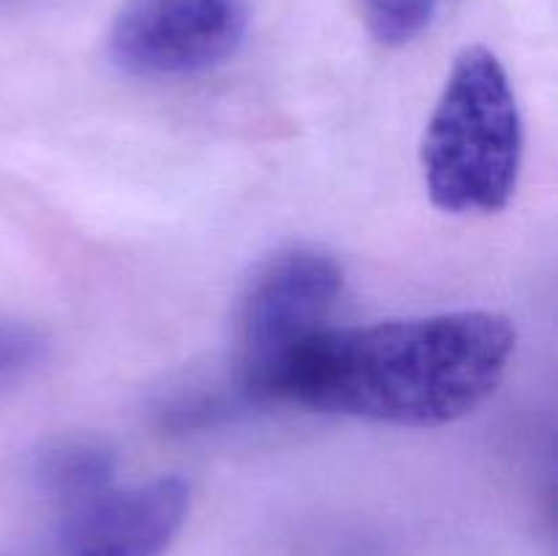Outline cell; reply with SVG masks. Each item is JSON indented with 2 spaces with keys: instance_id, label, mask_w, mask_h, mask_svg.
<instances>
[{
  "instance_id": "obj_1",
  "label": "cell",
  "mask_w": 558,
  "mask_h": 556,
  "mask_svg": "<svg viewBox=\"0 0 558 556\" xmlns=\"http://www.w3.org/2000/svg\"><path fill=\"white\" fill-rule=\"evenodd\" d=\"M512 352L515 327L494 311L330 325L276 371L262 401L430 428L474 412Z\"/></svg>"
},
{
  "instance_id": "obj_2",
  "label": "cell",
  "mask_w": 558,
  "mask_h": 556,
  "mask_svg": "<svg viewBox=\"0 0 558 556\" xmlns=\"http://www.w3.org/2000/svg\"><path fill=\"white\" fill-rule=\"evenodd\" d=\"M420 158L430 200L441 210L496 213L512 200L523 120L510 76L488 47H466L456 58Z\"/></svg>"
},
{
  "instance_id": "obj_3",
  "label": "cell",
  "mask_w": 558,
  "mask_h": 556,
  "mask_svg": "<svg viewBox=\"0 0 558 556\" xmlns=\"http://www.w3.org/2000/svg\"><path fill=\"white\" fill-rule=\"evenodd\" d=\"M343 281L341 262L316 245H289L256 267L234 325L238 374L251 398L262 401L276 371L330 327Z\"/></svg>"
},
{
  "instance_id": "obj_4",
  "label": "cell",
  "mask_w": 558,
  "mask_h": 556,
  "mask_svg": "<svg viewBox=\"0 0 558 556\" xmlns=\"http://www.w3.org/2000/svg\"><path fill=\"white\" fill-rule=\"evenodd\" d=\"M248 31L243 0H125L109 27V58L120 71L174 80L218 69Z\"/></svg>"
},
{
  "instance_id": "obj_5",
  "label": "cell",
  "mask_w": 558,
  "mask_h": 556,
  "mask_svg": "<svg viewBox=\"0 0 558 556\" xmlns=\"http://www.w3.org/2000/svg\"><path fill=\"white\" fill-rule=\"evenodd\" d=\"M191 488L183 478H156L107 488L58 510L38 540L0 556H163L183 529Z\"/></svg>"
},
{
  "instance_id": "obj_6",
  "label": "cell",
  "mask_w": 558,
  "mask_h": 556,
  "mask_svg": "<svg viewBox=\"0 0 558 556\" xmlns=\"http://www.w3.org/2000/svg\"><path fill=\"white\" fill-rule=\"evenodd\" d=\"M118 456L98 436H60L38 447L31 478L38 494L58 510L93 499L114 485Z\"/></svg>"
},
{
  "instance_id": "obj_7",
  "label": "cell",
  "mask_w": 558,
  "mask_h": 556,
  "mask_svg": "<svg viewBox=\"0 0 558 556\" xmlns=\"http://www.w3.org/2000/svg\"><path fill=\"white\" fill-rule=\"evenodd\" d=\"M445 0H360L374 38L387 47H401L417 38L434 22Z\"/></svg>"
},
{
  "instance_id": "obj_8",
  "label": "cell",
  "mask_w": 558,
  "mask_h": 556,
  "mask_svg": "<svg viewBox=\"0 0 558 556\" xmlns=\"http://www.w3.org/2000/svg\"><path fill=\"white\" fill-rule=\"evenodd\" d=\"M47 352L49 341L38 327L25 322H0V390L36 371Z\"/></svg>"
}]
</instances>
